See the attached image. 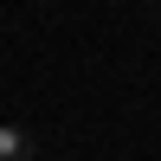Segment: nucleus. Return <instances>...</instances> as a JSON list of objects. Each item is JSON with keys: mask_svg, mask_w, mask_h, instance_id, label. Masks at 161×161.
<instances>
[{"mask_svg": "<svg viewBox=\"0 0 161 161\" xmlns=\"http://www.w3.org/2000/svg\"><path fill=\"white\" fill-rule=\"evenodd\" d=\"M0 161H32V129H26V123H7V129H0Z\"/></svg>", "mask_w": 161, "mask_h": 161, "instance_id": "1", "label": "nucleus"}]
</instances>
